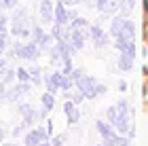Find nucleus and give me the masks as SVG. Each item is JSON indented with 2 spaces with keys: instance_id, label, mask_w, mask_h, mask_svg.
Here are the masks:
<instances>
[{
  "instance_id": "nucleus-1",
  "label": "nucleus",
  "mask_w": 148,
  "mask_h": 146,
  "mask_svg": "<svg viewBox=\"0 0 148 146\" xmlns=\"http://www.w3.org/2000/svg\"><path fill=\"white\" fill-rule=\"evenodd\" d=\"M106 119H108V123L116 131H121V134H127V131H129V112H121L116 106H110V108L106 110Z\"/></svg>"
},
{
  "instance_id": "nucleus-2",
  "label": "nucleus",
  "mask_w": 148,
  "mask_h": 146,
  "mask_svg": "<svg viewBox=\"0 0 148 146\" xmlns=\"http://www.w3.org/2000/svg\"><path fill=\"white\" fill-rule=\"evenodd\" d=\"M11 32L13 36H19V38H28L30 36V28H28V13H25V9H19L15 15H13L11 19Z\"/></svg>"
},
{
  "instance_id": "nucleus-3",
  "label": "nucleus",
  "mask_w": 148,
  "mask_h": 146,
  "mask_svg": "<svg viewBox=\"0 0 148 146\" xmlns=\"http://www.w3.org/2000/svg\"><path fill=\"white\" fill-rule=\"evenodd\" d=\"M74 87H76L80 93H83L85 97H95L97 93H95V87H97V81L93 76H87V74H80L76 81H74Z\"/></svg>"
},
{
  "instance_id": "nucleus-4",
  "label": "nucleus",
  "mask_w": 148,
  "mask_h": 146,
  "mask_svg": "<svg viewBox=\"0 0 148 146\" xmlns=\"http://www.w3.org/2000/svg\"><path fill=\"white\" fill-rule=\"evenodd\" d=\"M40 47L38 45L32 40V42H28V45H15V47H13V55H17L19 59H28V62H32V59H36L38 55H40Z\"/></svg>"
},
{
  "instance_id": "nucleus-5",
  "label": "nucleus",
  "mask_w": 148,
  "mask_h": 146,
  "mask_svg": "<svg viewBox=\"0 0 148 146\" xmlns=\"http://www.w3.org/2000/svg\"><path fill=\"white\" fill-rule=\"evenodd\" d=\"M89 36H91V40H93V45H95L97 49H102V47H108V42H110L108 34H106V32H104L102 28H99L97 23L89 28Z\"/></svg>"
},
{
  "instance_id": "nucleus-6",
  "label": "nucleus",
  "mask_w": 148,
  "mask_h": 146,
  "mask_svg": "<svg viewBox=\"0 0 148 146\" xmlns=\"http://www.w3.org/2000/svg\"><path fill=\"white\" fill-rule=\"evenodd\" d=\"M40 142H47V131L42 127H36V129L28 131L25 138H23V144L25 146H38Z\"/></svg>"
},
{
  "instance_id": "nucleus-7",
  "label": "nucleus",
  "mask_w": 148,
  "mask_h": 146,
  "mask_svg": "<svg viewBox=\"0 0 148 146\" xmlns=\"http://www.w3.org/2000/svg\"><path fill=\"white\" fill-rule=\"evenodd\" d=\"M32 40H34L38 47H49L51 40H53V36L45 34V30L40 28V25H34V28H32Z\"/></svg>"
},
{
  "instance_id": "nucleus-8",
  "label": "nucleus",
  "mask_w": 148,
  "mask_h": 146,
  "mask_svg": "<svg viewBox=\"0 0 148 146\" xmlns=\"http://www.w3.org/2000/svg\"><path fill=\"white\" fill-rule=\"evenodd\" d=\"M53 23H59V25H68V23H70V13L66 11V4H64V2H57V4H55Z\"/></svg>"
},
{
  "instance_id": "nucleus-9",
  "label": "nucleus",
  "mask_w": 148,
  "mask_h": 146,
  "mask_svg": "<svg viewBox=\"0 0 148 146\" xmlns=\"http://www.w3.org/2000/svg\"><path fill=\"white\" fill-rule=\"evenodd\" d=\"M30 91V83H21V85H17V87H13L11 91H6V95H4V99L6 102H11V104H15L19 97H21L23 93H28Z\"/></svg>"
},
{
  "instance_id": "nucleus-10",
  "label": "nucleus",
  "mask_w": 148,
  "mask_h": 146,
  "mask_svg": "<svg viewBox=\"0 0 148 146\" xmlns=\"http://www.w3.org/2000/svg\"><path fill=\"white\" fill-rule=\"evenodd\" d=\"M95 127H97V131H99V134H102V138H104V144H108V142L112 140V138L116 136V134H114V127H112L110 123H106V121H97V123H95Z\"/></svg>"
},
{
  "instance_id": "nucleus-11",
  "label": "nucleus",
  "mask_w": 148,
  "mask_h": 146,
  "mask_svg": "<svg viewBox=\"0 0 148 146\" xmlns=\"http://www.w3.org/2000/svg\"><path fill=\"white\" fill-rule=\"evenodd\" d=\"M38 11H40V17H42L45 21L53 23V13H55V6H53L51 0H42L40 6H38Z\"/></svg>"
},
{
  "instance_id": "nucleus-12",
  "label": "nucleus",
  "mask_w": 148,
  "mask_h": 146,
  "mask_svg": "<svg viewBox=\"0 0 148 146\" xmlns=\"http://www.w3.org/2000/svg\"><path fill=\"white\" fill-rule=\"evenodd\" d=\"M64 110H66V114H68V121H70V123H78V119H80V112H78L76 104H74L72 99H66V104H64Z\"/></svg>"
},
{
  "instance_id": "nucleus-13",
  "label": "nucleus",
  "mask_w": 148,
  "mask_h": 146,
  "mask_svg": "<svg viewBox=\"0 0 148 146\" xmlns=\"http://www.w3.org/2000/svg\"><path fill=\"white\" fill-rule=\"evenodd\" d=\"M123 25H125V17H121V15H119V17L112 21V25H110V36L116 38V36L121 34V30H123Z\"/></svg>"
},
{
  "instance_id": "nucleus-14",
  "label": "nucleus",
  "mask_w": 148,
  "mask_h": 146,
  "mask_svg": "<svg viewBox=\"0 0 148 146\" xmlns=\"http://www.w3.org/2000/svg\"><path fill=\"white\" fill-rule=\"evenodd\" d=\"M131 66H133V57L125 55V53H121V57H119V68L123 70V72H129Z\"/></svg>"
},
{
  "instance_id": "nucleus-15",
  "label": "nucleus",
  "mask_w": 148,
  "mask_h": 146,
  "mask_svg": "<svg viewBox=\"0 0 148 146\" xmlns=\"http://www.w3.org/2000/svg\"><path fill=\"white\" fill-rule=\"evenodd\" d=\"M40 102H42V108L49 112L53 108V104H55V93H51V91H47V93H42V97H40Z\"/></svg>"
},
{
  "instance_id": "nucleus-16",
  "label": "nucleus",
  "mask_w": 148,
  "mask_h": 146,
  "mask_svg": "<svg viewBox=\"0 0 148 146\" xmlns=\"http://www.w3.org/2000/svg\"><path fill=\"white\" fill-rule=\"evenodd\" d=\"M106 146H129V138H125V134L114 136V138H112V140L106 144Z\"/></svg>"
},
{
  "instance_id": "nucleus-17",
  "label": "nucleus",
  "mask_w": 148,
  "mask_h": 146,
  "mask_svg": "<svg viewBox=\"0 0 148 146\" xmlns=\"http://www.w3.org/2000/svg\"><path fill=\"white\" fill-rule=\"evenodd\" d=\"M28 72H30V81L32 83H40V68L38 66H32V68H28Z\"/></svg>"
},
{
  "instance_id": "nucleus-18",
  "label": "nucleus",
  "mask_w": 148,
  "mask_h": 146,
  "mask_svg": "<svg viewBox=\"0 0 148 146\" xmlns=\"http://www.w3.org/2000/svg\"><path fill=\"white\" fill-rule=\"evenodd\" d=\"M17 78L21 83H30V72H28V68H19L17 70Z\"/></svg>"
},
{
  "instance_id": "nucleus-19",
  "label": "nucleus",
  "mask_w": 148,
  "mask_h": 146,
  "mask_svg": "<svg viewBox=\"0 0 148 146\" xmlns=\"http://www.w3.org/2000/svg\"><path fill=\"white\" fill-rule=\"evenodd\" d=\"M6 34H9L6 28L0 30V55H2V51H4V47H6Z\"/></svg>"
},
{
  "instance_id": "nucleus-20",
  "label": "nucleus",
  "mask_w": 148,
  "mask_h": 146,
  "mask_svg": "<svg viewBox=\"0 0 148 146\" xmlns=\"http://www.w3.org/2000/svg\"><path fill=\"white\" fill-rule=\"evenodd\" d=\"M19 0H0V9H13Z\"/></svg>"
},
{
  "instance_id": "nucleus-21",
  "label": "nucleus",
  "mask_w": 148,
  "mask_h": 146,
  "mask_svg": "<svg viewBox=\"0 0 148 146\" xmlns=\"http://www.w3.org/2000/svg\"><path fill=\"white\" fill-rule=\"evenodd\" d=\"M108 2H110V0H95V6H97V11H106V6H108Z\"/></svg>"
},
{
  "instance_id": "nucleus-22",
  "label": "nucleus",
  "mask_w": 148,
  "mask_h": 146,
  "mask_svg": "<svg viewBox=\"0 0 148 146\" xmlns=\"http://www.w3.org/2000/svg\"><path fill=\"white\" fill-rule=\"evenodd\" d=\"M13 76H15V72H13V70H6L4 72V76H2V83L6 85V83H11L13 81Z\"/></svg>"
},
{
  "instance_id": "nucleus-23",
  "label": "nucleus",
  "mask_w": 148,
  "mask_h": 146,
  "mask_svg": "<svg viewBox=\"0 0 148 146\" xmlns=\"http://www.w3.org/2000/svg\"><path fill=\"white\" fill-rule=\"evenodd\" d=\"M25 127H28V125H25V123H21V125H17V127L13 129V136H17V138H19V136L23 134V129H25Z\"/></svg>"
},
{
  "instance_id": "nucleus-24",
  "label": "nucleus",
  "mask_w": 148,
  "mask_h": 146,
  "mask_svg": "<svg viewBox=\"0 0 148 146\" xmlns=\"http://www.w3.org/2000/svg\"><path fill=\"white\" fill-rule=\"evenodd\" d=\"M62 2L66 6H74V4H80V2H85V0H62Z\"/></svg>"
},
{
  "instance_id": "nucleus-25",
  "label": "nucleus",
  "mask_w": 148,
  "mask_h": 146,
  "mask_svg": "<svg viewBox=\"0 0 148 146\" xmlns=\"http://www.w3.org/2000/svg\"><path fill=\"white\" fill-rule=\"evenodd\" d=\"M64 140H66V136H57L55 140H53V146H62V144H64Z\"/></svg>"
},
{
  "instance_id": "nucleus-26",
  "label": "nucleus",
  "mask_w": 148,
  "mask_h": 146,
  "mask_svg": "<svg viewBox=\"0 0 148 146\" xmlns=\"http://www.w3.org/2000/svg\"><path fill=\"white\" fill-rule=\"evenodd\" d=\"M4 95H6V85L0 83V99H4Z\"/></svg>"
},
{
  "instance_id": "nucleus-27",
  "label": "nucleus",
  "mask_w": 148,
  "mask_h": 146,
  "mask_svg": "<svg viewBox=\"0 0 148 146\" xmlns=\"http://www.w3.org/2000/svg\"><path fill=\"white\" fill-rule=\"evenodd\" d=\"M2 140H4V129H0V144H2Z\"/></svg>"
},
{
  "instance_id": "nucleus-28",
  "label": "nucleus",
  "mask_w": 148,
  "mask_h": 146,
  "mask_svg": "<svg viewBox=\"0 0 148 146\" xmlns=\"http://www.w3.org/2000/svg\"><path fill=\"white\" fill-rule=\"evenodd\" d=\"M38 146H51V144H49V142H40Z\"/></svg>"
},
{
  "instance_id": "nucleus-29",
  "label": "nucleus",
  "mask_w": 148,
  "mask_h": 146,
  "mask_svg": "<svg viewBox=\"0 0 148 146\" xmlns=\"http://www.w3.org/2000/svg\"><path fill=\"white\" fill-rule=\"evenodd\" d=\"M0 146H15V144H0Z\"/></svg>"
},
{
  "instance_id": "nucleus-30",
  "label": "nucleus",
  "mask_w": 148,
  "mask_h": 146,
  "mask_svg": "<svg viewBox=\"0 0 148 146\" xmlns=\"http://www.w3.org/2000/svg\"><path fill=\"white\" fill-rule=\"evenodd\" d=\"M97 146H106V144H97Z\"/></svg>"
}]
</instances>
